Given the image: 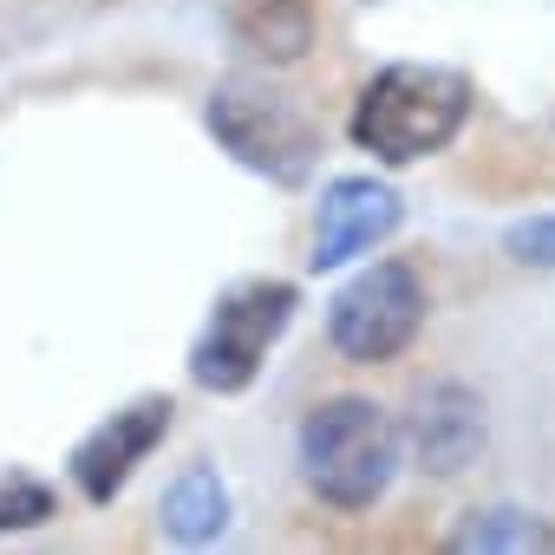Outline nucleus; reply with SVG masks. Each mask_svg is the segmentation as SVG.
<instances>
[{
    "label": "nucleus",
    "instance_id": "obj_1",
    "mask_svg": "<svg viewBox=\"0 0 555 555\" xmlns=\"http://www.w3.org/2000/svg\"><path fill=\"white\" fill-rule=\"evenodd\" d=\"M470 79L457 66H431V60H399L386 73L366 79V92L353 99V144L373 151L379 164H418V157H438L464 125H470Z\"/></svg>",
    "mask_w": 555,
    "mask_h": 555
},
{
    "label": "nucleus",
    "instance_id": "obj_2",
    "mask_svg": "<svg viewBox=\"0 0 555 555\" xmlns=\"http://www.w3.org/2000/svg\"><path fill=\"white\" fill-rule=\"evenodd\" d=\"M295 457H301V483L327 509L360 516L386 496V483L399 470V425L386 418V405H373L360 392H340V399H321L301 418Z\"/></svg>",
    "mask_w": 555,
    "mask_h": 555
},
{
    "label": "nucleus",
    "instance_id": "obj_3",
    "mask_svg": "<svg viewBox=\"0 0 555 555\" xmlns=\"http://www.w3.org/2000/svg\"><path fill=\"white\" fill-rule=\"evenodd\" d=\"M203 118H209L216 144H222L242 170L282 183V190L308 183L314 164H321V125H314L288 92H274L268 79H222V86L209 92Z\"/></svg>",
    "mask_w": 555,
    "mask_h": 555
},
{
    "label": "nucleus",
    "instance_id": "obj_4",
    "mask_svg": "<svg viewBox=\"0 0 555 555\" xmlns=\"http://www.w3.org/2000/svg\"><path fill=\"white\" fill-rule=\"evenodd\" d=\"M295 308H301V288L295 282H268V274L216 295V308H209V321H203V334L190 347V379L203 392H222V399L248 392L261 360H268V347L288 334Z\"/></svg>",
    "mask_w": 555,
    "mask_h": 555
},
{
    "label": "nucleus",
    "instance_id": "obj_5",
    "mask_svg": "<svg viewBox=\"0 0 555 555\" xmlns=\"http://www.w3.org/2000/svg\"><path fill=\"white\" fill-rule=\"evenodd\" d=\"M418 327H425V282H418V268L399 261V255L360 268L353 282L334 295V308H327V340L353 366L399 360L418 340Z\"/></svg>",
    "mask_w": 555,
    "mask_h": 555
},
{
    "label": "nucleus",
    "instance_id": "obj_6",
    "mask_svg": "<svg viewBox=\"0 0 555 555\" xmlns=\"http://www.w3.org/2000/svg\"><path fill=\"white\" fill-rule=\"evenodd\" d=\"M170 418H177V405L164 399V392H144V399H131L125 412H112V418H99L79 444H73V483H79V496L86 503H112L125 483H131V470L170 438Z\"/></svg>",
    "mask_w": 555,
    "mask_h": 555
},
{
    "label": "nucleus",
    "instance_id": "obj_7",
    "mask_svg": "<svg viewBox=\"0 0 555 555\" xmlns=\"http://www.w3.org/2000/svg\"><path fill=\"white\" fill-rule=\"evenodd\" d=\"M405 222V203L392 183L379 177H334L321 190V209H314V268H347L353 255L379 248L392 229Z\"/></svg>",
    "mask_w": 555,
    "mask_h": 555
},
{
    "label": "nucleus",
    "instance_id": "obj_8",
    "mask_svg": "<svg viewBox=\"0 0 555 555\" xmlns=\"http://www.w3.org/2000/svg\"><path fill=\"white\" fill-rule=\"evenodd\" d=\"M405 444L418 457V470L431 477H457L464 464H477L483 451V399L464 379H431L412 392L405 412Z\"/></svg>",
    "mask_w": 555,
    "mask_h": 555
},
{
    "label": "nucleus",
    "instance_id": "obj_9",
    "mask_svg": "<svg viewBox=\"0 0 555 555\" xmlns=\"http://www.w3.org/2000/svg\"><path fill=\"white\" fill-rule=\"evenodd\" d=\"M229 34L242 53H255L268 66H295L314 47V8L308 0H235Z\"/></svg>",
    "mask_w": 555,
    "mask_h": 555
},
{
    "label": "nucleus",
    "instance_id": "obj_10",
    "mask_svg": "<svg viewBox=\"0 0 555 555\" xmlns=\"http://www.w3.org/2000/svg\"><path fill=\"white\" fill-rule=\"evenodd\" d=\"M164 529H170V542H216L222 529H229V490H222V477H216V464H183L177 477H170V490H164Z\"/></svg>",
    "mask_w": 555,
    "mask_h": 555
},
{
    "label": "nucleus",
    "instance_id": "obj_11",
    "mask_svg": "<svg viewBox=\"0 0 555 555\" xmlns=\"http://www.w3.org/2000/svg\"><path fill=\"white\" fill-rule=\"evenodd\" d=\"M451 548H457V555H529V548H555V529H548L535 509L490 503V509H470V516L451 529Z\"/></svg>",
    "mask_w": 555,
    "mask_h": 555
},
{
    "label": "nucleus",
    "instance_id": "obj_12",
    "mask_svg": "<svg viewBox=\"0 0 555 555\" xmlns=\"http://www.w3.org/2000/svg\"><path fill=\"white\" fill-rule=\"evenodd\" d=\"M60 509V490L21 464H0V535L8 529H40L47 516Z\"/></svg>",
    "mask_w": 555,
    "mask_h": 555
},
{
    "label": "nucleus",
    "instance_id": "obj_13",
    "mask_svg": "<svg viewBox=\"0 0 555 555\" xmlns=\"http://www.w3.org/2000/svg\"><path fill=\"white\" fill-rule=\"evenodd\" d=\"M503 248H509L522 268H555V216H529V222H509Z\"/></svg>",
    "mask_w": 555,
    "mask_h": 555
}]
</instances>
